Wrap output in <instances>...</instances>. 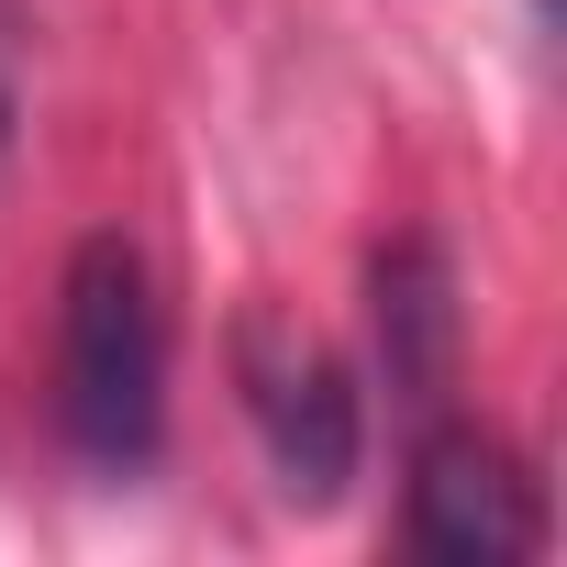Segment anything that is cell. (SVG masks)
Segmentation results:
<instances>
[{
    "mask_svg": "<svg viewBox=\"0 0 567 567\" xmlns=\"http://www.w3.org/2000/svg\"><path fill=\"white\" fill-rule=\"evenodd\" d=\"M0 145H12V90H0Z\"/></svg>",
    "mask_w": 567,
    "mask_h": 567,
    "instance_id": "cell-5",
    "label": "cell"
},
{
    "mask_svg": "<svg viewBox=\"0 0 567 567\" xmlns=\"http://www.w3.org/2000/svg\"><path fill=\"white\" fill-rule=\"evenodd\" d=\"M379 334H390V379H401L412 401H434V379H445V357H456V301H445L434 245H401V256L379 267Z\"/></svg>",
    "mask_w": 567,
    "mask_h": 567,
    "instance_id": "cell-4",
    "label": "cell"
},
{
    "mask_svg": "<svg viewBox=\"0 0 567 567\" xmlns=\"http://www.w3.org/2000/svg\"><path fill=\"white\" fill-rule=\"evenodd\" d=\"M245 412H256V445H267L290 501L323 512L357 478V390H346V368L323 346H290V334L245 323Z\"/></svg>",
    "mask_w": 567,
    "mask_h": 567,
    "instance_id": "cell-2",
    "label": "cell"
},
{
    "mask_svg": "<svg viewBox=\"0 0 567 567\" xmlns=\"http://www.w3.org/2000/svg\"><path fill=\"white\" fill-rule=\"evenodd\" d=\"M412 545L445 556V567H512V556H534L545 545L534 478L489 434H434L412 456Z\"/></svg>",
    "mask_w": 567,
    "mask_h": 567,
    "instance_id": "cell-3",
    "label": "cell"
},
{
    "mask_svg": "<svg viewBox=\"0 0 567 567\" xmlns=\"http://www.w3.org/2000/svg\"><path fill=\"white\" fill-rule=\"evenodd\" d=\"M56 412H68V445L90 467H145L167 434V312H156V278L123 234H90L68 256Z\"/></svg>",
    "mask_w": 567,
    "mask_h": 567,
    "instance_id": "cell-1",
    "label": "cell"
}]
</instances>
